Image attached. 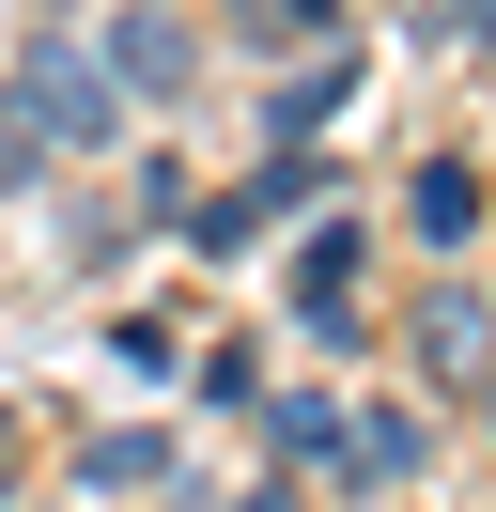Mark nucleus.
<instances>
[{
  "mask_svg": "<svg viewBox=\"0 0 496 512\" xmlns=\"http://www.w3.org/2000/svg\"><path fill=\"white\" fill-rule=\"evenodd\" d=\"M233 512H310V497H295V481H248V497H233Z\"/></svg>",
  "mask_w": 496,
  "mask_h": 512,
  "instance_id": "4468645a",
  "label": "nucleus"
},
{
  "mask_svg": "<svg viewBox=\"0 0 496 512\" xmlns=\"http://www.w3.org/2000/svg\"><path fill=\"white\" fill-rule=\"evenodd\" d=\"M248 47H341V0H233Z\"/></svg>",
  "mask_w": 496,
  "mask_h": 512,
  "instance_id": "1a4fd4ad",
  "label": "nucleus"
},
{
  "mask_svg": "<svg viewBox=\"0 0 496 512\" xmlns=\"http://www.w3.org/2000/svg\"><path fill=\"white\" fill-rule=\"evenodd\" d=\"M310 202H326V156H310V140H279V156L248 171V218H310Z\"/></svg>",
  "mask_w": 496,
  "mask_h": 512,
  "instance_id": "9d476101",
  "label": "nucleus"
},
{
  "mask_svg": "<svg viewBox=\"0 0 496 512\" xmlns=\"http://www.w3.org/2000/svg\"><path fill=\"white\" fill-rule=\"evenodd\" d=\"M31 171H47V140H31V109H16V94H0V202H16V187H31Z\"/></svg>",
  "mask_w": 496,
  "mask_h": 512,
  "instance_id": "f8f14e48",
  "label": "nucleus"
},
{
  "mask_svg": "<svg viewBox=\"0 0 496 512\" xmlns=\"http://www.w3.org/2000/svg\"><path fill=\"white\" fill-rule=\"evenodd\" d=\"M0 94L31 109V140H47V156H109V140H124V94H109V63H93V47H62V32H31Z\"/></svg>",
  "mask_w": 496,
  "mask_h": 512,
  "instance_id": "f257e3e1",
  "label": "nucleus"
},
{
  "mask_svg": "<svg viewBox=\"0 0 496 512\" xmlns=\"http://www.w3.org/2000/svg\"><path fill=\"white\" fill-rule=\"evenodd\" d=\"M341 94H357V47H310V63H295V78L264 94V140H310V125H326Z\"/></svg>",
  "mask_w": 496,
  "mask_h": 512,
  "instance_id": "423d86ee",
  "label": "nucleus"
},
{
  "mask_svg": "<svg viewBox=\"0 0 496 512\" xmlns=\"http://www.w3.org/2000/svg\"><path fill=\"white\" fill-rule=\"evenodd\" d=\"M78 481H93V497H155V481H171V435H93Z\"/></svg>",
  "mask_w": 496,
  "mask_h": 512,
  "instance_id": "6e6552de",
  "label": "nucleus"
},
{
  "mask_svg": "<svg viewBox=\"0 0 496 512\" xmlns=\"http://www.w3.org/2000/svg\"><path fill=\"white\" fill-rule=\"evenodd\" d=\"M434 32H450V47H496V0H434Z\"/></svg>",
  "mask_w": 496,
  "mask_h": 512,
  "instance_id": "ddd939ff",
  "label": "nucleus"
},
{
  "mask_svg": "<svg viewBox=\"0 0 496 512\" xmlns=\"http://www.w3.org/2000/svg\"><path fill=\"white\" fill-rule=\"evenodd\" d=\"M403 357H419V388H465V404H496V295H481V280H419V311H403Z\"/></svg>",
  "mask_w": 496,
  "mask_h": 512,
  "instance_id": "f03ea898",
  "label": "nucleus"
},
{
  "mask_svg": "<svg viewBox=\"0 0 496 512\" xmlns=\"http://www.w3.org/2000/svg\"><path fill=\"white\" fill-rule=\"evenodd\" d=\"M295 311L326 326V342H357V233H341V218L295 233Z\"/></svg>",
  "mask_w": 496,
  "mask_h": 512,
  "instance_id": "20e7f679",
  "label": "nucleus"
},
{
  "mask_svg": "<svg viewBox=\"0 0 496 512\" xmlns=\"http://www.w3.org/2000/svg\"><path fill=\"white\" fill-rule=\"evenodd\" d=\"M434 466V435H419V419H403V404H372V419H341V481H357V497H372V481H419Z\"/></svg>",
  "mask_w": 496,
  "mask_h": 512,
  "instance_id": "39448f33",
  "label": "nucleus"
},
{
  "mask_svg": "<svg viewBox=\"0 0 496 512\" xmlns=\"http://www.w3.org/2000/svg\"><path fill=\"white\" fill-rule=\"evenodd\" d=\"M279 450H310V466H341V404H326V388H279Z\"/></svg>",
  "mask_w": 496,
  "mask_h": 512,
  "instance_id": "9b49d317",
  "label": "nucleus"
},
{
  "mask_svg": "<svg viewBox=\"0 0 496 512\" xmlns=\"http://www.w3.org/2000/svg\"><path fill=\"white\" fill-rule=\"evenodd\" d=\"M403 218H419V249H465V233H481V171H465V156H434L419 187H403Z\"/></svg>",
  "mask_w": 496,
  "mask_h": 512,
  "instance_id": "0eeeda50",
  "label": "nucleus"
},
{
  "mask_svg": "<svg viewBox=\"0 0 496 512\" xmlns=\"http://www.w3.org/2000/svg\"><path fill=\"white\" fill-rule=\"evenodd\" d=\"M93 63H109V94H186V78H202V47H186V16H155V0H124Z\"/></svg>",
  "mask_w": 496,
  "mask_h": 512,
  "instance_id": "7ed1b4c3",
  "label": "nucleus"
}]
</instances>
